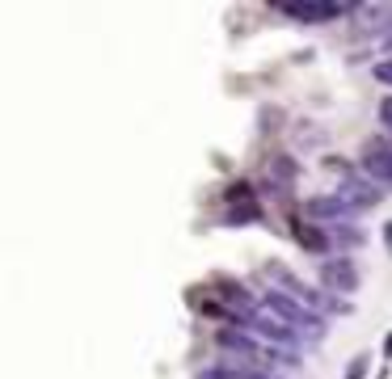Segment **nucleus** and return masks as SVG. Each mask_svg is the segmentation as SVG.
Masks as SVG:
<instances>
[{
    "label": "nucleus",
    "mask_w": 392,
    "mask_h": 379,
    "mask_svg": "<svg viewBox=\"0 0 392 379\" xmlns=\"http://www.w3.org/2000/svg\"><path fill=\"white\" fill-rule=\"evenodd\" d=\"M249 198H253V186H249V181H232V186H228V203H241V207H245Z\"/></svg>",
    "instance_id": "9d476101"
},
{
    "label": "nucleus",
    "mask_w": 392,
    "mask_h": 379,
    "mask_svg": "<svg viewBox=\"0 0 392 379\" xmlns=\"http://www.w3.org/2000/svg\"><path fill=\"white\" fill-rule=\"evenodd\" d=\"M296 240H300V245H304L308 253H317V257L334 249V236H325V232H321L317 224H296Z\"/></svg>",
    "instance_id": "6e6552de"
},
{
    "label": "nucleus",
    "mask_w": 392,
    "mask_h": 379,
    "mask_svg": "<svg viewBox=\"0 0 392 379\" xmlns=\"http://www.w3.org/2000/svg\"><path fill=\"white\" fill-rule=\"evenodd\" d=\"M367 367H372V354H355V363L346 367V379H367Z\"/></svg>",
    "instance_id": "9b49d317"
},
{
    "label": "nucleus",
    "mask_w": 392,
    "mask_h": 379,
    "mask_svg": "<svg viewBox=\"0 0 392 379\" xmlns=\"http://www.w3.org/2000/svg\"><path fill=\"white\" fill-rule=\"evenodd\" d=\"M380 122L392 131V97H384V101H380Z\"/></svg>",
    "instance_id": "ddd939ff"
},
{
    "label": "nucleus",
    "mask_w": 392,
    "mask_h": 379,
    "mask_svg": "<svg viewBox=\"0 0 392 379\" xmlns=\"http://www.w3.org/2000/svg\"><path fill=\"white\" fill-rule=\"evenodd\" d=\"M304 211L312 219H325V224H338V219H355L359 215V207H350L342 194H317V198L304 203Z\"/></svg>",
    "instance_id": "20e7f679"
},
{
    "label": "nucleus",
    "mask_w": 392,
    "mask_h": 379,
    "mask_svg": "<svg viewBox=\"0 0 392 379\" xmlns=\"http://www.w3.org/2000/svg\"><path fill=\"white\" fill-rule=\"evenodd\" d=\"M363 173L392 186V139H372L363 148Z\"/></svg>",
    "instance_id": "39448f33"
},
{
    "label": "nucleus",
    "mask_w": 392,
    "mask_h": 379,
    "mask_svg": "<svg viewBox=\"0 0 392 379\" xmlns=\"http://www.w3.org/2000/svg\"><path fill=\"white\" fill-rule=\"evenodd\" d=\"M321 283H325V291H359V270L346 262V257H338V262H321Z\"/></svg>",
    "instance_id": "423d86ee"
},
{
    "label": "nucleus",
    "mask_w": 392,
    "mask_h": 379,
    "mask_svg": "<svg viewBox=\"0 0 392 379\" xmlns=\"http://www.w3.org/2000/svg\"><path fill=\"white\" fill-rule=\"evenodd\" d=\"M279 13H287V17H296V21H338L342 13H350V4H329V0H304V4H296V0H283V4H274Z\"/></svg>",
    "instance_id": "7ed1b4c3"
},
{
    "label": "nucleus",
    "mask_w": 392,
    "mask_h": 379,
    "mask_svg": "<svg viewBox=\"0 0 392 379\" xmlns=\"http://www.w3.org/2000/svg\"><path fill=\"white\" fill-rule=\"evenodd\" d=\"M334 194H342V198H346L350 207H359V211H363V207H376V203H380V198H384L388 190H380L376 181L367 186V181H359V177H350V181H342V190H334Z\"/></svg>",
    "instance_id": "0eeeda50"
},
{
    "label": "nucleus",
    "mask_w": 392,
    "mask_h": 379,
    "mask_svg": "<svg viewBox=\"0 0 392 379\" xmlns=\"http://www.w3.org/2000/svg\"><path fill=\"white\" fill-rule=\"evenodd\" d=\"M262 274H266V278L274 283L270 291H283V295L300 300L304 308H312V312H321V316H325V312H338V316H346V312H350V300H338V295H325V291L308 287V283H304L300 274H291V270H287L283 262H270V266H266Z\"/></svg>",
    "instance_id": "f257e3e1"
},
{
    "label": "nucleus",
    "mask_w": 392,
    "mask_h": 379,
    "mask_svg": "<svg viewBox=\"0 0 392 379\" xmlns=\"http://www.w3.org/2000/svg\"><path fill=\"white\" fill-rule=\"evenodd\" d=\"M258 379H279V375H258Z\"/></svg>",
    "instance_id": "dca6fc26"
},
{
    "label": "nucleus",
    "mask_w": 392,
    "mask_h": 379,
    "mask_svg": "<svg viewBox=\"0 0 392 379\" xmlns=\"http://www.w3.org/2000/svg\"><path fill=\"white\" fill-rule=\"evenodd\" d=\"M384 240H388V249H392V224H388V228H384Z\"/></svg>",
    "instance_id": "2eb2a0df"
},
{
    "label": "nucleus",
    "mask_w": 392,
    "mask_h": 379,
    "mask_svg": "<svg viewBox=\"0 0 392 379\" xmlns=\"http://www.w3.org/2000/svg\"><path fill=\"white\" fill-rule=\"evenodd\" d=\"M384 363H392V333L384 338Z\"/></svg>",
    "instance_id": "4468645a"
},
{
    "label": "nucleus",
    "mask_w": 392,
    "mask_h": 379,
    "mask_svg": "<svg viewBox=\"0 0 392 379\" xmlns=\"http://www.w3.org/2000/svg\"><path fill=\"white\" fill-rule=\"evenodd\" d=\"M258 219H262V207H253V203L228 211V224H258Z\"/></svg>",
    "instance_id": "1a4fd4ad"
},
{
    "label": "nucleus",
    "mask_w": 392,
    "mask_h": 379,
    "mask_svg": "<svg viewBox=\"0 0 392 379\" xmlns=\"http://www.w3.org/2000/svg\"><path fill=\"white\" fill-rule=\"evenodd\" d=\"M372 76H376L380 84H392V59H380V63L372 68Z\"/></svg>",
    "instance_id": "f8f14e48"
},
{
    "label": "nucleus",
    "mask_w": 392,
    "mask_h": 379,
    "mask_svg": "<svg viewBox=\"0 0 392 379\" xmlns=\"http://www.w3.org/2000/svg\"><path fill=\"white\" fill-rule=\"evenodd\" d=\"M291 333H300V338H308V342H321L325 333H329V325H325V316L321 312H312V308H304L300 300H291V295H283V291H266V300H262Z\"/></svg>",
    "instance_id": "f03ea898"
}]
</instances>
